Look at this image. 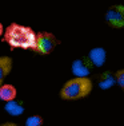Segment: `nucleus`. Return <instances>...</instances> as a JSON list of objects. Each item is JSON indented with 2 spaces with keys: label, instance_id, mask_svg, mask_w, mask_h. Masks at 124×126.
<instances>
[{
  "label": "nucleus",
  "instance_id": "1",
  "mask_svg": "<svg viewBox=\"0 0 124 126\" xmlns=\"http://www.w3.org/2000/svg\"><path fill=\"white\" fill-rule=\"evenodd\" d=\"M36 32L28 26H22L17 23H11L3 32V42L10 44L11 48L32 50L35 47Z\"/></svg>",
  "mask_w": 124,
  "mask_h": 126
},
{
  "label": "nucleus",
  "instance_id": "2",
  "mask_svg": "<svg viewBox=\"0 0 124 126\" xmlns=\"http://www.w3.org/2000/svg\"><path fill=\"white\" fill-rule=\"evenodd\" d=\"M92 91V80L90 78H72L60 89V98L66 101H76L85 98Z\"/></svg>",
  "mask_w": 124,
  "mask_h": 126
},
{
  "label": "nucleus",
  "instance_id": "3",
  "mask_svg": "<svg viewBox=\"0 0 124 126\" xmlns=\"http://www.w3.org/2000/svg\"><path fill=\"white\" fill-rule=\"evenodd\" d=\"M59 43L60 40L51 32H36L34 52L40 54V55H48L55 50V47Z\"/></svg>",
  "mask_w": 124,
  "mask_h": 126
},
{
  "label": "nucleus",
  "instance_id": "4",
  "mask_svg": "<svg viewBox=\"0 0 124 126\" xmlns=\"http://www.w3.org/2000/svg\"><path fill=\"white\" fill-rule=\"evenodd\" d=\"M105 22L113 28L124 27V7L123 5H112L105 12Z\"/></svg>",
  "mask_w": 124,
  "mask_h": 126
},
{
  "label": "nucleus",
  "instance_id": "5",
  "mask_svg": "<svg viewBox=\"0 0 124 126\" xmlns=\"http://www.w3.org/2000/svg\"><path fill=\"white\" fill-rule=\"evenodd\" d=\"M92 64L87 59V56L84 58H78L72 62L71 66V71L75 75V78H88V75L92 71Z\"/></svg>",
  "mask_w": 124,
  "mask_h": 126
},
{
  "label": "nucleus",
  "instance_id": "6",
  "mask_svg": "<svg viewBox=\"0 0 124 126\" xmlns=\"http://www.w3.org/2000/svg\"><path fill=\"white\" fill-rule=\"evenodd\" d=\"M87 59L92 64V67H101L105 63V61H107V51L103 47H93L88 52Z\"/></svg>",
  "mask_w": 124,
  "mask_h": 126
},
{
  "label": "nucleus",
  "instance_id": "7",
  "mask_svg": "<svg viewBox=\"0 0 124 126\" xmlns=\"http://www.w3.org/2000/svg\"><path fill=\"white\" fill-rule=\"evenodd\" d=\"M4 111L7 114H10V115H12V117H19L25 111V107H24V105H23L22 101L13 99V101H10V102H5Z\"/></svg>",
  "mask_w": 124,
  "mask_h": 126
},
{
  "label": "nucleus",
  "instance_id": "8",
  "mask_svg": "<svg viewBox=\"0 0 124 126\" xmlns=\"http://www.w3.org/2000/svg\"><path fill=\"white\" fill-rule=\"evenodd\" d=\"M17 97V90L13 85H5L3 83L0 86V101L3 102H10V101H13L16 99Z\"/></svg>",
  "mask_w": 124,
  "mask_h": 126
},
{
  "label": "nucleus",
  "instance_id": "9",
  "mask_svg": "<svg viewBox=\"0 0 124 126\" xmlns=\"http://www.w3.org/2000/svg\"><path fill=\"white\" fill-rule=\"evenodd\" d=\"M12 70V59L10 56H0V86L4 82V78L10 75Z\"/></svg>",
  "mask_w": 124,
  "mask_h": 126
},
{
  "label": "nucleus",
  "instance_id": "10",
  "mask_svg": "<svg viewBox=\"0 0 124 126\" xmlns=\"http://www.w3.org/2000/svg\"><path fill=\"white\" fill-rule=\"evenodd\" d=\"M112 86H115V77L112 75L110 71L103 73L99 78V87L101 90H108Z\"/></svg>",
  "mask_w": 124,
  "mask_h": 126
},
{
  "label": "nucleus",
  "instance_id": "11",
  "mask_svg": "<svg viewBox=\"0 0 124 126\" xmlns=\"http://www.w3.org/2000/svg\"><path fill=\"white\" fill-rule=\"evenodd\" d=\"M43 124H44L43 117H41V115H37V114L28 117V118L25 119V122H24L25 126H43Z\"/></svg>",
  "mask_w": 124,
  "mask_h": 126
},
{
  "label": "nucleus",
  "instance_id": "12",
  "mask_svg": "<svg viewBox=\"0 0 124 126\" xmlns=\"http://www.w3.org/2000/svg\"><path fill=\"white\" fill-rule=\"evenodd\" d=\"M115 85H117L120 89H124V70H117L115 74Z\"/></svg>",
  "mask_w": 124,
  "mask_h": 126
},
{
  "label": "nucleus",
  "instance_id": "13",
  "mask_svg": "<svg viewBox=\"0 0 124 126\" xmlns=\"http://www.w3.org/2000/svg\"><path fill=\"white\" fill-rule=\"evenodd\" d=\"M0 126H17V125L13 124V122H4V124H1Z\"/></svg>",
  "mask_w": 124,
  "mask_h": 126
},
{
  "label": "nucleus",
  "instance_id": "14",
  "mask_svg": "<svg viewBox=\"0 0 124 126\" xmlns=\"http://www.w3.org/2000/svg\"><path fill=\"white\" fill-rule=\"evenodd\" d=\"M3 32H4V27H3V24L0 23V36H3Z\"/></svg>",
  "mask_w": 124,
  "mask_h": 126
}]
</instances>
